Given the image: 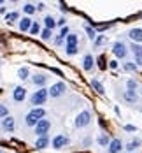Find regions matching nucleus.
Here are the masks:
<instances>
[{"label": "nucleus", "mask_w": 142, "mask_h": 153, "mask_svg": "<svg viewBox=\"0 0 142 153\" xmlns=\"http://www.w3.org/2000/svg\"><path fill=\"white\" fill-rule=\"evenodd\" d=\"M18 19H19V13H18V11L9 13V14L5 16V21H7V23H14V21H18Z\"/></svg>", "instance_id": "4be33fe9"}, {"label": "nucleus", "mask_w": 142, "mask_h": 153, "mask_svg": "<svg viewBox=\"0 0 142 153\" xmlns=\"http://www.w3.org/2000/svg\"><path fill=\"white\" fill-rule=\"evenodd\" d=\"M5 116H9V109H7V106L0 104V120H2V118H5Z\"/></svg>", "instance_id": "2f4dec72"}, {"label": "nucleus", "mask_w": 142, "mask_h": 153, "mask_svg": "<svg viewBox=\"0 0 142 153\" xmlns=\"http://www.w3.org/2000/svg\"><path fill=\"white\" fill-rule=\"evenodd\" d=\"M110 143V139L105 136V134H102V136H98V144H102V146H107Z\"/></svg>", "instance_id": "c756f323"}, {"label": "nucleus", "mask_w": 142, "mask_h": 153, "mask_svg": "<svg viewBox=\"0 0 142 153\" xmlns=\"http://www.w3.org/2000/svg\"><path fill=\"white\" fill-rule=\"evenodd\" d=\"M47 146H49V137L47 136H40V137L35 139V148L37 150H44Z\"/></svg>", "instance_id": "ddd939ff"}, {"label": "nucleus", "mask_w": 142, "mask_h": 153, "mask_svg": "<svg viewBox=\"0 0 142 153\" xmlns=\"http://www.w3.org/2000/svg\"><path fill=\"white\" fill-rule=\"evenodd\" d=\"M49 128H51V122H49V120H46V118L39 120V122H37V125L33 127V130H35L37 137H40V136H47Z\"/></svg>", "instance_id": "7ed1b4c3"}, {"label": "nucleus", "mask_w": 142, "mask_h": 153, "mask_svg": "<svg viewBox=\"0 0 142 153\" xmlns=\"http://www.w3.org/2000/svg\"><path fill=\"white\" fill-rule=\"evenodd\" d=\"M123 99H125L126 102L133 104V102H137V100H139V95H137L135 92H130V90H126V92L123 93Z\"/></svg>", "instance_id": "f3484780"}, {"label": "nucleus", "mask_w": 142, "mask_h": 153, "mask_svg": "<svg viewBox=\"0 0 142 153\" xmlns=\"http://www.w3.org/2000/svg\"><path fill=\"white\" fill-rule=\"evenodd\" d=\"M76 127L77 128H82V127H86V125H90L91 123V113L90 111H81L77 116H76Z\"/></svg>", "instance_id": "20e7f679"}, {"label": "nucleus", "mask_w": 142, "mask_h": 153, "mask_svg": "<svg viewBox=\"0 0 142 153\" xmlns=\"http://www.w3.org/2000/svg\"><path fill=\"white\" fill-rule=\"evenodd\" d=\"M130 39L133 41V44L142 42V28H132L130 30Z\"/></svg>", "instance_id": "f8f14e48"}, {"label": "nucleus", "mask_w": 142, "mask_h": 153, "mask_svg": "<svg viewBox=\"0 0 142 153\" xmlns=\"http://www.w3.org/2000/svg\"><path fill=\"white\" fill-rule=\"evenodd\" d=\"M68 143H70V141H68V137H67L65 134H58V136H54L53 141H51V144H53L54 150H62V148H65Z\"/></svg>", "instance_id": "0eeeda50"}, {"label": "nucleus", "mask_w": 142, "mask_h": 153, "mask_svg": "<svg viewBox=\"0 0 142 153\" xmlns=\"http://www.w3.org/2000/svg\"><path fill=\"white\" fill-rule=\"evenodd\" d=\"M28 76H30V69H28V67H21V69L18 71V77H19V79L25 81V79H28Z\"/></svg>", "instance_id": "aec40b11"}, {"label": "nucleus", "mask_w": 142, "mask_h": 153, "mask_svg": "<svg viewBox=\"0 0 142 153\" xmlns=\"http://www.w3.org/2000/svg\"><path fill=\"white\" fill-rule=\"evenodd\" d=\"M130 49H132V53H133L135 56H142V46L141 44H132Z\"/></svg>", "instance_id": "b1692460"}, {"label": "nucleus", "mask_w": 142, "mask_h": 153, "mask_svg": "<svg viewBox=\"0 0 142 153\" xmlns=\"http://www.w3.org/2000/svg\"><path fill=\"white\" fill-rule=\"evenodd\" d=\"M121 150H123V141L121 139H112L107 144V152L109 153H121Z\"/></svg>", "instance_id": "6e6552de"}, {"label": "nucleus", "mask_w": 142, "mask_h": 153, "mask_svg": "<svg viewBox=\"0 0 142 153\" xmlns=\"http://www.w3.org/2000/svg\"><path fill=\"white\" fill-rule=\"evenodd\" d=\"M65 46H79V37L76 33H68L65 37Z\"/></svg>", "instance_id": "dca6fc26"}, {"label": "nucleus", "mask_w": 142, "mask_h": 153, "mask_svg": "<svg viewBox=\"0 0 142 153\" xmlns=\"http://www.w3.org/2000/svg\"><path fill=\"white\" fill-rule=\"evenodd\" d=\"M84 30H86V33H88V37L93 41V39H96V32H95V28H91V27H84Z\"/></svg>", "instance_id": "7c9ffc66"}, {"label": "nucleus", "mask_w": 142, "mask_h": 153, "mask_svg": "<svg viewBox=\"0 0 142 153\" xmlns=\"http://www.w3.org/2000/svg\"><path fill=\"white\" fill-rule=\"evenodd\" d=\"M44 25H46L47 30H53V28L56 27V19H54L53 16H46V18H44Z\"/></svg>", "instance_id": "6ab92c4d"}, {"label": "nucleus", "mask_w": 142, "mask_h": 153, "mask_svg": "<svg viewBox=\"0 0 142 153\" xmlns=\"http://www.w3.org/2000/svg\"><path fill=\"white\" fill-rule=\"evenodd\" d=\"M123 128H125L126 132H135V130H137V128H135V127H133V125H125V127H123Z\"/></svg>", "instance_id": "f704fd0d"}, {"label": "nucleus", "mask_w": 142, "mask_h": 153, "mask_svg": "<svg viewBox=\"0 0 142 153\" xmlns=\"http://www.w3.org/2000/svg\"><path fill=\"white\" fill-rule=\"evenodd\" d=\"M133 63H135L137 67H139V65H142V56H135V62H133Z\"/></svg>", "instance_id": "e433bc0d"}, {"label": "nucleus", "mask_w": 142, "mask_h": 153, "mask_svg": "<svg viewBox=\"0 0 142 153\" xmlns=\"http://www.w3.org/2000/svg\"><path fill=\"white\" fill-rule=\"evenodd\" d=\"M54 42H56V44H58V46H60V44H62V42H63V39H62V37H60V35H58V37H56V39H54Z\"/></svg>", "instance_id": "58836bf2"}, {"label": "nucleus", "mask_w": 142, "mask_h": 153, "mask_svg": "<svg viewBox=\"0 0 142 153\" xmlns=\"http://www.w3.org/2000/svg\"><path fill=\"white\" fill-rule=\"evenodd\" d=\"M0 125H2V128L5 132H13L14 130V118L13 116H5V118H2Z\"/></svg>", "instance_id": "9d476101"}, {"label": "nucleus", "mask_w": 142, "mask_h": 153, "mask_svg": "<svg viewBox=\"0 0 142 153\" xmlns=\"http://www.w3.org/2000/svg\"><path fill=\"white\" fill-rule=\"evenodd\" d=\"M51 35H53V30H47V28L40 30V39H42V41H49Z\"/></svg>", "instance_id": "a878e982"}, {"label": "nucleus", "mask_w": 142, "mask_h": 153, "mask_svg": "<svg viewBox=\"0 0 142 153\" xmlns=\"http://www.w3.org/2000/svg\"><path fill=\"white\" fill-rule=\"evenodd\" d=\"M93 63H95L93 56H91V55H86V56L82 58V69H84L86 72H90V71L93 69Z\"/></svg>", "instance_id": "2eb2a0df"}, {"label": "nucleus", "mask_w": 142, "mask_h": 153, "mask_svg": "<svg viewBox=\"0 0 142 153\" xmlns=\"http://www.w3.org/2000/svg\"><path fill=\"white\" fill-rule=\"evenodd\" d=\"M13 99H14L16 102H23L26 99V90L23 86H16L14 92H13Z\"/></svg>", "instance_id": "9b49d317"}, {"label": "nucleus", "mask_w": 142, "mask_h": 153, "mask_svg": "<svg viewBox=\"0 0 142 153\" xmlns=\"http://www.w3.org/2000/svg\"><path fill=\"white\" fill-rule=\"evenodd\" d=\"M126 90H130V92H135V90H137V81H133V79H128V81H126Z\"/></svg>", "instance_id": "cd10ccee"}, {"label": "nucleus", "mask_w": 142, "mask_h": 153, "mask_svg": "<svg viewBox=\"0 0 142 153\" xmlns=\"http://www.w3.org/2000/svg\"><path fill=\"white\" fill-rule=\"evenodd\" d=\"M105 41H107V37H105V35H100V37H96V41H95V44H96V46H100V44H104Z\"/></svg>", "instance_id": "473e14b6"}, {"label": "nucleus", "mask_w": 142, "mask_h": 153, "mask_svg": "<svg viewBox=\"0 0 142 153\" xmlns=\"http://www.w3.org/2000/svg\"><path fill=\"white\" fill-rule=\"evenodd\" d=\"M123 69H125V71H128V72H133V71H137V65H135L133 62H125Z\"/></svg>", "instance_id": "bb28decb"}, {"label": "nucleus", "mask_w": 142, "mask_h": 153, "mask_svg": "<svg viewBox=\"0 0 142 153\" xmlns=\"http://www.w3.org/2000/svg\"><path fill=\"white\" fill-rule=\"evenodd\" d=\"M141 146V139H132L128 144H126V150L130 153H135V148H139Z\"/></svg>", "instance_id": "a211bd4d"}, {"label": "nucleus", "mask_w": 142, "mask_h": 153, "mask_svg": "<svg viewBox=\"0 0 142 153\" xmlns=\"http://www.w3.org/2000/svg\"><path fill=\"white\" fill-rule=\"evenodd\" d=\"M112 53H114V56L116 58H126V55H128V48H126L125 42H114V46H112Z\"/></svg>", "instance_id": "423d86ee"}, {"label": "nucleus", "mask_w": 142, "mask_h": 153, "mask_svg": "<svg viewBox=\"0 0 142 153\" xmlns=\"http://www.w3.org/2000/svg\"><path fill=\"white\" fill-rule=\"evenodd\" d=\"M68 33H70V32H68V27H63L62 32H60V37H62V39H65V37H67Z\"/></svg>", "instance_id": "72a5a7b5"}, {"label": "nucleus", "mask_w": 142, "mask_h": 153, "mask_svg": "<svg viewBox=\"0 0 142 153\" xmlns=\"http://www.w3.org/2000/svg\"><path fill=\"white\" fill-rule=\"evenodd\" d=\"M47 90L46 88H39L37 92H33V95L30 97V104L32 106H42L44 102L47 100Z\"/></svg>", "instance_id": "f03ea898"}, {"label": "nucleus", "mask_w": 142, "mask_h": 153, "mask_svg": "<svg viewBox=\"0 0 142 153\" xmlns=\"http://www.w3.org/2000/svg\"><path fill=\"white\" fill-rule=\"evenodd\" d=\"M91 86H93V88H95V90H96L98 93H104V92H105L104 85H102V83H100L98 79H91Z\"/></svg>", "instance_id": "412c9836"}, {"label": "nucleus", "mask_w": 142, "mask_h": 153, "mask_svg": "<svg viewBox=\"0 0 142 153\" xmlns=\"http://www.w3.org/2000/svg\"><path fill=\"white\" fill-rule=\"evenodd\" d=\"M32 33V35H37V33H40V25L37 23V21H33L32 23V27H30V30H28Z\"/></svg>", "instance_id": "393cba45"}, {"label": "nucleus", "mask_w": 142, "mask_h": 153, "mask_svg": "<svg viewBox=\"0 0 142 153\" xmlns=\"http://www.w3.org/2000/svg\"><path fill=\"white\" fill-rule=\"evenodd\" d=\"M32 23H33V21H32L28 16L21 18V19H19V30L21 32H28L30 30V27H32Z\"/></svg>", "instance_id": "4468645a"}, {"label": "nucleus", "mask_w": 142, "mask_h": 153, "mask_svg": "<svg viewBox=\"0 0 142 153\" xmlns=\"http://www.w3.org/2000/svg\"><path fill=\"white\" fill-rule=\"evenodd\" d=\"M32 83H33L35 86H39V88H44V85L47 83L46 74H42V72H37V74H33V76H32Z\"/></svg>", "instance_id": "1a4fd4ad"}, {"label": "nucleus", "mask_w": 142, "mask_h": 153, "mask_svg": "<svg viewBox=\"0 0 142 153\" xmlns=\"http://www.w3.org/2000/svg\"><path fill=\"white\" fill-rule=\"evenodd\" d=\"M0 153H2V150H0Z\"/></svg>", "instance_id": "ea45409f"}, {"label": "nucleus", "mask_w": 142, "mask_h": 153, "mask_svg": "<svg viewBox=\"0 0 142 153\" xmlns=\"http://www.w3.org/2000/svg\"><path fill=\"white\" fill-rule=\"evenodd\" d=\"M35 11H37V9H35V5H33V4H25V5H23V13H25V14H33V13H35Z\"/></svg>", "instance_id": "5701e85b"}, {"label": "nucleus", "mask_w": 142, "mask_h": 153, "mask_svg": "<svg viewBox=\"0 0 142 153\" xmlns=\"http://www.w3.org/2000/svg\"><path fill=\"white\" fill-rule=\"evenodd\" d=\"M44 114H46V111H44L42 107H33L30 113L25 116V123H26V127H35L39 120L44 118Z\"/></svg>", "instance_id": "f257e3e1"}, {"label": "nucleus", "mask_w": 142, "mask_h": 153, "mask_svg": "<svg viewBox=\"0 0 142 153\" xmlns=\"http://www.w3.org/2000/svg\"><path fill=\"white\" fill-rule=\"evenodd\" d=\"M56 25H58V27H63V25H65V18H60V19L56 21Z\"/></svg>", "instance_id": "4c0bfd02"}, {"label": "nucleus", "mask_w": 142, "mask_h": 153, "mask_svg": "<svg viewBox=\"0 0 142 153\" xmlns=\"http://www.w3.org/2000/svg\"><path fill=\"white\" fill-rule=\"evenodd\" d=\"M65 90H67V85L60 81V83H54V85L47 90V95H49L51 99H56V97L63 95V93H65Z\"/></svg>", "instance_id": "39448f33"}, {"label": "nucleus", "mask_w": 142, "mask_h": 153, "mask_svg": "<svg viewBox=\"0 0 142 153\" xmlns=\"http://www.w3.org/2000/svg\"><path fill=\"white\" fill-rule=\"evenodd\" d=\"M109 67L112 69V71H114V69H118V62H116V60H110L109 62Z\"/></svg>", "instance_id": "c9c22d12"}, {"label": "nucleus", "mask_w": 142, "mask_h": 153, "mask_svg": "<svg viewBox=\"0 0 142 153\" xmlns=\"http://www.w3.org/2000/svg\"><path fill=\"white\" fill-rule=\"evenodd\" d=\"M79 46H65V53L68 55V56H72V55H76L77 53Z\"/></svg>", "instance_id": "c85d7f7f"}]
</instances>
